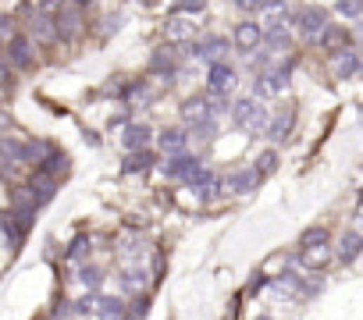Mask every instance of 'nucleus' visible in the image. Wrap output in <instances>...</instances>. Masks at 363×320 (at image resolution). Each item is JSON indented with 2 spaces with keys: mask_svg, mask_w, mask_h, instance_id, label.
<instances>
[{
  "mask_svg": "<svg viewBox=\"0 0 363 320\" xmlns=\"http://www.w3.org/2000/svg\"><path fill=\"white\" fill-rule=\"evenodd\" d=\"M232 121H235L246 135H264V132L271 128V118H268V111H264V103H256L253 96L232 103Z\"/></svg>",
  "mask_w": 363,
  "mask_h": 320,
  "instance_id": "1",
  "label": "nucleus"
},
{
  "mask_svg": "<svg viewBox=\"0 0 363 320\" xmlns=\"http://www.w3.org/2000/svg\"><path fill=\"white\" fill-rule=\"evenodd\" d=\"M299 246H303V249H299L303 267H314V271H321V267L335 256V253L328 249V228H310Z\"/></svg>",
  "mask_w": 363,
  "mask_h": 320,
  "instance_id": "2",
  "label": "nucleus"
},
{
  "mask_svg": "<svg viewBox=\"0 0 363 320\" xmlns=\"http://www.w3.org/2000/svg\"><path fill=\"white\" fill-rule=\"evenodd\" d=\"M289 89V72H260L253 82V100H278Z\"/></svg>",
  "mask_w": 363,
  "mask_h": 320,
  "instance_id": "3",
  "label": "nucleus"
},
{
  "mask_svg": "<svg viewBox=\"0 0 363 320\" xmlns=\"http://www.w3.org/2000/svg\"><path fill=\"white\" fill-rule=\"evenodd\" d=\"M203 168H199V156H189V153H182V156H171L168 164H164V175L168 178H175V182H196V175H199Z\"/></svg>",
  "mask_w": 363,
  "mask_h": 320,
  "instance_id": "4",
  "label": "nucleus"
},
{
  "mask_svg": "<svg viewBox=\"0 0 363 320\" xmlns=\"http://www.w3.org/2000/svg\"><path fill=\"white\" fill-rule=\"evenodd\" d=\"M50 11H54V4H43L39 15L32 18V39H36V43H54V39L61 36L58 18H50Z\"/></svg>",
  "mask_w": 363,
  "mask_h": 320,
  "instance_id": "5",
  "label": "nucleus"
},
{
  "mask_svg": "<svg viewBox=\"0 0 363 320\" xmlns=\"http://www.w3.org/2000/svg\"><path fill=\"white\" fill-rule=\"evenodd\" d=\"M235 68L232 65H211V75H206V89H211V96H228V89H235Z\"/></svg>",
  "mask_w": 363,
  "mask_h": 320,
  "instance_id": "6",
  "label": "nucleus"
},
{
  "mask_svg": "<svg viewBox=\"0 0 363 320\" xmlns=\"http://www.w3.org/2000/svg\"><path fill=\"white\" fill-rule=\"evenodd\" d=\"M82 4H58L54 15H58V29H61V39H72L79 29H82Z\"/></svg>",
  "mask_w": 363,
  "mask_h": 320,
  "instance_id": "7",
  "label": "nucleus"
},
{
  "mask_svg": "<svg viewBox=\"0 0 363 320\" xmlns=\"http://www.w3.org/2000/svg\"><path fill=\"white\" fill-rule=\"evenodd\" d=\"M299 29L303 36H324L331 25H328V11L324 8H299Z\"/></svg>",
  "mask_w": 363,
  "mask_h": 320,
  "instance_id": "8",
  "label": "nucleus"
},
{
  "mask_svg": "<svg viewBox=\"0 0 363 320\" xmlns=\"http://www.w3.org/2000/svg\"><path fill=\"white\" fill-rule=\"evenodd\" d=\"M232 43H235L242 53H253L256 46L264 43V29L256 25V22H239V25H235V32H232Z\"/></svg>",
  "mask_w": 363,
  "mask_h": 320,
  "instance_id": "9",
  "label": "nucleus"
},
{
  "mask_svg": "<svg viewBox=\"0 0 363 320\" xmlns=\"http://www.w3.org/2000/svg\"><path fill=\"white\" fill-rule=\"evenodd\" d=\"M182 118L192 121V125H203V121H214V103L206 96H192L182 103Z\"/></svg>",
  "mask_w": 363,
  "mask_h": 320,
  "instance_id": "10",
  "label": "nucleus"
},
{
  "mask_svg": "<svg viewBox=\"0 0 363 320\" xmlns=\"http://www.w3.org/2000/svg\"><path fill=\"white\" fill-rule=\"evenodd\" d=\"M225 53H228V39H221V36H211V39H203V43L192 46V58L211 61V65H221Z\"/></svg>",
  "mask_w": 363,
  "mask_h": 320,
  "instance_id": "11",
  "label": "nucleus"
},
{
  "mask_svg": "<svg viewBox=\"0 0 363 320\" xmlns=\"http://www.w3.org/2000/svg\"><path fill=\"white\" fill-rule=\"evenodd\" d=\"M192 192L199 196V203H211V199H218L221 196V178L214 175V171H199L196 175V182H192Z\"/></svg>",
  "mask_w": 363,
  "mask_h": 320,
  "instance_id": "12",
  "label": "nucleus"
},
{
  "mask_svg": "<svg viewBox=\"0 0 363 320\" xmlns=\"http://www.w3.org/2000/svg\"><path fill=\"white\" fill-rule=\"evenodd\" d=\"M54 192H58V182H54V178H46V175H36V178L25 185V196H29L36 206L50 203V199H54Z\"/></svg>",
  "mask_w": 363,
  "mask_h": 320,
  "instance_id": "13",
  "label": "nucleus"
},
{
  "mask_svg": "<svg viewBox=\"0 0 363 320\" xmlns=\"http://www.w3.org/2000/svg\"><path fill=\"white\" fill-rule=\"evenodd\" d=\"M359 253H363V235H359L356 228L342 232V239H338V249H335V256H338L342 263H352V260H356Z\"/></svg>",
  "mask_w": 363,
  "mask_h": 320,
  "instance_id": "14",
  "label": "nucleus"
},
{
  "mask_svg": "<svg viewBox=\"0 0 363 320\" xmlns=\"http://www.w3.org/2000/svg\"><path fill=\"white\" fill-rule=\"evenodd\" d=\"M168 39L171 43H182V46H196V22H189V18H171L168 22Z\"/></svg>",
  "mask_w": 363,
  "mask_h": 320,
  "instance_id": "15",
  "label": "nucleus"
},
{
  "mask_svg": "<svg viewBox=\"0 0 363 320\" xmlns=\"http://www.w3.org/2000/svg\"><path fill=\"white\" fill-rule=\"evenodd\" d=\"M8 65H15V68H29V65H32V43H29V39L15 36V39L8 43Z\"/></svg>",
  "mask_w": 363,
  "mask_h": 320,
  "instance_id": "16",
  "label": "nucleus"
},
{
  "mask_svg": "<svg viewBox=\"0 0 363 320\" xmlns=\"http://www.w3.org/2000/svg\"><path fill=\"white\" fill-rule=\"evenodd\" d=\"M121 139H125V146H128L132 153H143V149L150 146V139H153V132H150L146 125H128Z\"/></svg>",
  "mask_w": 363,
  "mask_h": 320,
  "instance_id": "17",
  "label": "nucleus"
},
{
  "mask_svg": "<svg viewBox=\"0 0 363 320\" xmlns=\"http://www.w3.org/2000/svg\"><path fill=\"white\" fill-rule=\"evenodd\" d=\"M157 142H161V149H164V153H175V156H182V149H185L189 135H185L182 128H164V132L157 135Z\"/></svg>",
  "mask_w": 363,
  "mask_h": 320,
  "instance_id": "18",
  "label": "nucleus"
},
{
  "mask_svg": "<svg viewBox=\"0 0 363 320\" xmlns=\"http://www.w3.org/2000/svg\"><path fill=\"white\" fill-rule=\"evenodd\" d=\"M96 316H100V320H125V302H121L118 295H100Z\"/></svg>",
  "mask_w": 363,
  "mask_h": 320,
  "instance_id": "19",
  "label": "nucleus"
},
{
  "mask_svg": "<svg viewBox=\"0 0 363 320\" xmlns=\"http://www.w3.org/2000/svg\"><path fill=\"white\" fill-rule=\"evenodd\" d=\"M359 68H363V61H359V53H356L352 46L335 58V75H338V79H349V75H356Z\"/></svg>",
  "mask_w": 363,
  "mask_h": 320,
  "instance_id": "20",
  "label": "nucleus"
},
{
  "mask_svg": "<svg viewBox=\"0 0 363 320\" xmlns=\"http://www.w3.org/2000/svg\"><path fill=\"white\" fill-rule=\"evenodd\" d=\"M0 225H4V239H8V246H11V249H18V246H22V235H25V225L15 218L11 210L4 213V218H0Z\"/></svg>",
  "mask_w": 363,
  "mask_h": 320,
  "instance_id": "21",
  "label": "nucleus"
},
{
  "mask_svg": "<svg viewBox=\"0 0 363 320\" xmlns=\"http://www.w3.org/2000/svg\"><path fill=\"white\" fill-rule=\"evenodd\" d=\"M321 46H324L328 53H335V58H338V53H345V50H349V36H345L342 29H335V25H331V29L321 36Z\"/></svg>",
  "mask_w": 363,
  "mask_h": 320,
  "instance_id": "22",
  "label": "nucleus"
},
{
  "mask_svg": "<svg viewBox=\"0 0 363 320\" xmlns=\"http://www.w3.org/2000/svg\"><path fill=\"white\" fill-rule=\"evenodd\" d=\"M65 171H68V156H65V153H50V156L43 160V168H39V175L54 178V182H58V175H65Z\"/></svg>",
  "mask_w": 363,
  "mask_h": 320,
  "instance_id": "23",
  "label": "nucleus"
},
{
  "mask_svg": "<svg viewBox=\"0 0 363 320\" xmlns=\"http://www.w3.org/2000/svg\"><path fill=\"white\" fill-rule=\"evenodd\" d=\"M256 182H260V175L249 168V171L232 175V178H228V189H232V192H249V189H256Z\"/></svg>",
  "mask_w": 363,
  "mask_h": 320,
  "instance_id": "24",
  "label": "nucleus"
},
{
  "mask_svg": "<svg viewBox=\"0 0 363 320\" xmlns=\"http://www.w3.org/2000/svg\"><path fill=\"white\" fill-rule=\"evenodd\" d=\"M121 288H125V292H143V288H146V271L128 267V271L121 274Z\"/></svg>",
  "mask_w": 363,
  "mask_h": 320,
  "instance_id": "25",
  "label": "nucleus"
},
{
  "mask_svg": "<svg viewBox=\"0 0 363 320\" xmlns=\"http://www.w3.org/2000/svg\"><path fill=\"white\" fill-rule=\"evenodd\" d=\"M253 171L260 175V178H268V175H275L278 171V153L275 149H268V153H260L256 156V164H253Z\"/></svg>",
  "mask_w": 363,
  "mask_h": 320,
  "instance_id": "26",
  "label": "nucleus"
},
{
  "mask_svg": "<svg viewBox=\"0 0 363 320\" xmlns=\"http://www.w3.org/2000/svg\"><path fill=\"white\" fill-rule=\"evenodd\" d=\"M150 164H153V153L143 149V153H132V156L125 160V171H128V175H136V171H150Z\"/></svg>",
  "mask_w": 363,
  "mask_h": 320,
  "instance_id": "27",
  "label": "nucleus"
},
{
  "mask_svg": "<svg viewBox=\"0 0 363 320\" xmlns=\"http://www.w3.org/2000/svg\"><path fill=\"white\" fill-rule=\"evenodd\" d=\"M289 128H292V118H289V114H278V118H275V121H271V128H268V135H271V139H278V142H282V139H285V135H289Z\"/></svg>",
  "mask_w": 363,
  "mask_h": 320,
  "instance_id": "28",
  "label": "nucleus"
},
{
  "mask_svg": "<svg viewBox=\"0 0 363 320\" xmlns=\"http://www.w3.org/2000/svg\"><path fill=\"white\" fill-rule=\"evenodd\" d=\"M335 11H338L342 18H359V15H363V4H359V0H342V4H335Z\"/></svg>",
  "mask_w": 363,
  "mask_h": 320,
  "instance_id": "29",
  "label": "nucleus"
},
{
  "mask_svg": "<svg viewBox=\"0 0 363 320\" xmlns=\"http://www.w3.org/2000/svg\"><path fill=\"white\" fill-rule=\"evenodd\" d=\"M100 278H103V274L96 271V267H82V271H79V281H82V285H86L89 292H93V288L100 285Z\"/></svg>",
  "mask_w": 363,
  "mask_h": 320,
  "instance_id": "30",
  "label": "nucleus"
},
{
  "mask_svg": "<svg viewBox=\"0 0 363 320\" xmlns=\"http://www.w3.org/2000/svg\"><path fill=\"white\" fill-rule=\"evenodd\" d=\"M206 4H175V15H203Z\"/></svg>",
  "mask_w": 363,
  "mask_h": 320,
  "instance_id": "31",
  "label": "nucleus"
},
{
  "mask_svg": "<svg viewBox=\"0 0 363 320\" xmlns=\"http://www.w3.org/2000/svg\"><path fill=\"white\" fill-rule=\"evenodd\" d=\"M82 249L89 253V239H75V246L68 249V256H72V260H79V256H82Z\"/></svg>",
  "mask_w": 363,
  "mask_h": 320,
  "instance_id": "32",
  "label": "nucleus"
},
{
  "mask_svg": "<svg viewBox=\"0 0 363 320\" xmlns=\"http://www.w3.org/2000/svg\"><path fill=\"white\" fill-rule=\"evenodd\" d=\"M256 320H275V316H256Z\"/></svg>",
  "mask_w": 363,
  "mask_h": 320,
  "instance_id": "33",
  "label": "nucleus"
},
{
  "mask_svg": "<svg viewBox=\"0 0 363 320\" xmlns=\"http://www.w3.org/2000/svg\"><path fill=\"white\" fill-rule=\"evenodd\" d=\"M359 210H363V192H359Z\"/></svg>",
  "mask_w": 363,
  "mask_h": 320,
  "instance_id": "34",
  "label": "nucleus"
},
{
  "mask_svg": "<svg viewBox=\"0 0 363 320\" xmlns=\"http://www.w3.org/2000/svg\"><path fill=\"white\" fill-rule=\"evenodd\" d=\"M359 36H363V25H359Z\"/></svg>",
  "mask_w": 363,
  "mask_h": 320,
  "instance_id": "35",
  "label": "nucleus"
}]
</instances>
